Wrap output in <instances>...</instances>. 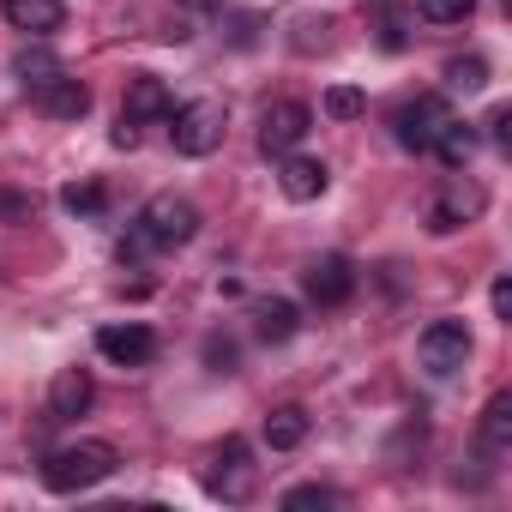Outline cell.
<instances>
[{
	"instance_id": "obj_14",
	"label": "cell",
	"mask_w": 512,
	"mask_h": 512,
	"mask_svg": "<svg viewBox=\"0 0 512 512\" xmlns=\"http://www.w3.org/2000/svg\"><path fill=\"white\" fill-rule=\"evenodd\" d=\"M326 181H332V169L320 163V157H284V169H278V187H284V199H296V205H308V199H320L326 193Z\"/></svg>"
},
{
	"instance_id": "obj_13",
	"label": "cell",
	"mask_w": 512,
	"mask_h": 512,
	"mask_svg": "<svg viewBox=\"0 0 512 512\" xmlns=\"http://www.w3.org/2000/svg\"><path fill=\"white\" fill-rule=\"evenodd\" d=\"M37 109L49 115V121H85L91 115V91L79 85V79H49V85H37Z\"/></svg>"
},
{
	"instance_id": "obj_11",
	"label": "cell",
	"mask_w": 512,
	"mask_h": 512,
	"mask_svg": "<svg viewBox=\"0 0 512 512\" xmlns=\"http://www.w3.org/2000/svg\"><path fill=\"white\" fill-rule=\"evenodd\" d=\"M169 85L157 79V73H133L127 79V103H121V115L127 121H139V127H151V121H169Z\"/></svg>"
},
{
	"instance_id": "obj_33",
	"label": "cell",
	"mask_w": 512,
	"mask_h": 512,
	"mask_svg": "<svg viewBox=\"0 0 512 512\" xmlns=\"http://www.w3.org/2000/svg\"><path fill=\"white\" fill-rule=\"evenodd\" d=\"M181 7H193V13H223V0H181Z\"/></svg>"
},
{
	"instance_id": "obj_20",
	"label": "cell",
	"mask_w": 512,
	"mask_h": 512,
	"mask_svg": "<svg viewBox=\"0 0 512 512\" xmlns=\"http://www.w3.org/2000/svg\"><path fill=\"white\" fill-rule=\"evenodd\" d=\"M13 73L25 79V91H37V85H49V79H61L67 67H61V55H55V49H25V55L13 61Z\"/></svg>"
},
{
	"instance_id": "obj_1",
	"label": "cell",
	"mask_w": 512,
	"mask_h": 512,
	"mask_svg": "<svg viewBox=\"0 0 512 512\" xmlns=\"http://www.w3.org/2000/svg\"><path fill=\"white\" fill-rule=\"evenodd\" d=\"M115 464H121V452H115L109 440H79V446H61V452L43 458V482H49L55 494H85V488L109 482Z\"/></svg>"
},
{
	"instance_id": "obj_18",
	"label": "cell",
	"mask_w": 512,
	"mask_h": 512,
	"mask_svg": "<svg viewBox=\"0 0 512 512\" xmlns=\"http://www.w3.org/2000/svg\"><path fill=\"white\" fill-rule=\"evenodd\" d=\"M253 320H260V338L266 344H290L302 332V308L296 302H260V314H253Z\"/></svg>"
},
{
	"instance_id": "obj_2",
	"label": "cell",
	"mask_w": 512,
	"mask_h": 512,
	"mask_svg": "<svg viewBox=\"0 0 512 512\" xmlns=\"http://www.w3.org/2000/svg\"><path fill=\"white\" fill-rule=\"evenodd\" d=\"M133 235L145 247H187L199 235V205L187 193H151L133 217Z\"/></svg>"
},
{
	"instance_id": "obj_9",
	"label": "cell",
	"mask_w": 512,
	"mask_h": 512,
	"mask_svg": "<svg viewBox=\"0 0 512 512\" xmlns=\"http://www.w3.org/2000/svg\"><path fill=\"white\" fill-rule=\"evenodd\" d=\"M308 127H314V109H308V103H296V97H290V103H272L266 121H260V151H266V157H290V151L308 139Z\"/></svg>"
},
{
	"instance_id": "obj_29",
	"label": "cell",
	"mask_w": 512,
	"mask_h": 512,
	"mask_svg": "<svg viewBox=\"0 0 512 512\" xmlns=\"http://www.w3.org/2000/svg\"><path fill=\"white\" fill-rule=\"evenodd\" d=\"M488 302H494V314H500V320H512V278H494Z\"/></svg>"
},
{
	"instance_id": "obj_28",
	"label": "cell",
	"mask_w": 512,
	"mask_h": 512,
	"mask_svg": "<svg viewBox=\"0 0 512 512\" xmlns=\"http://www.w3.org/2000/svg\"><path fill=\"white\" fill-rule=\"evenodd\" d=\"M0 217H7V223H25V217H31V199H25V193H0Z\"/></svg>"
},
{
	"instance_id": "obj_24",
	"label": "cell",
	"mask_w": 512,
	"mask_h": 512,
	"mask_svg": "<svg viewBox=\"0 0 512 512\" xmlns=\"http://www.w3.org/2000/svg\"><path fill=\"white\" fill-rule=\"evenodd\" d=\"M416 13H422L428 25H464V19L476 13V0H416Z\"/></svg>"
},
{
	"instance_id": "obj_32",
	"label": "cell",
	"mask_w": 512,
	"mask_h": 512,
	"mask_svg": "<svg viewBox=\"0 0 512 512\" xmlns=\"http://www.w3.org/2000/svg\"><path fill=\"white\" fill-rule=\"evenodd\" d=\"M380 43H386V49H404V25H398V19H386V25H380Z\"/></svg>"
},
{
	"instance_id": "obj_25",
	"label": "cell",
	"mask_w": 512,
	"mask_h": 512,
	"mask_svg": "<svg viewBox=\"0 0 512 512\" xmlns=\"http://www.w3.org/2000/svg\"><path fill=\"white\" fill-rule=\"evenodd\" d=\"M302 506H338V488H326V482L290 488V494H284V512H302Z\"/></svg>"
},
{
	"instance_id": "obj_23",
	"label": "cell",
	"mask_w": 512,
	"mask_h": 512,
	"mask_svg": "<svg viewBox=\"0 0 512 512\" xmlns=\"http://www.w3.org/2000/svg\"><path fill=\"white\" fill-rule=\"evenodd\" d=\"M320 109H326V115H332V121H362V109H368V97H362V91H356V85H332V91H326V103H320Z\"/></svg>"
},
{
	"instance_id": "obj_16",
	"label": "cell",
	"mask_w": 512,
	"mask_h": 512,
	"mask_svg": "<svg viewBox=\"0 0 512 512\" xmlns=\"http://www.w3.org/2000/svg\"><path fill=\"white\" fill-rule=\"evenodd\" d=\"M308 428H314V422H308L302 404H278V410L266 416V446H272V452H296V446L308 440Z\"/></svg>"
},
{
	"instance_id": "obj_3",
	"label": "cell",
	"mask_w": 512,
	"mask_h": 512,
	"mask_svg": "<svg viewBox=\"0 0 512 512\" xmlns=\"http://www.w3.org/2000/svg\"><path fill=\"white\" fill-rule=\"evenodd\" d=\"M223 133H229V109L217 97H199V103L169 109V139H175L181 157H211L223 145Z\"/></svg>"
},
{
	"instance_id": "obj_21",
	"label": "cell",
	"mask_w": 512,
	"mask_h": 512,
	"mask_svg": "<svg viewBox=\"0 0 512 512\" xmlns=\"http://www.w3.org/2000/svg\"><path fill=\"white\" fill-rule=\"evenodd\" d=\"M61 205L73 217H103L109 211V193H103V181H73V187H61Z\"/></svg>"
},
{
	"instance_id": "obj_31",
	"label": "cell",
	"mask_w": 512,
	"mask_h": 512,
	"mask_svg": "<svg viewBox=\"0 0 512 512\" xmlns=\"http://www.w3.org/2000/svg\"><path fill=\"white\" fill-rule=\"evenodd\" d=\"M115 145H121V151H133V145H139V121H127V115H121V121H115Z\"/></svg>"
},
{
	"instance_id": "obj_15",
	"label": "cell",
	"mask_w": 512,
	"mask_h": 512,
	"mask_svg": "<svg viewBox=\"0 0 512 512\" xmlns=\"http://www.w3.org/2000/svg\"><path fill=\"white\" fill-rule=\"evenodd\" d=\"M0 19H7L13 31H25V37H49V31L67 25V7H61V0H7Z\"/></svg>"
},
{
	"instance_id": "obj_4",
	"label": "cell",
	"mask_w": 512,
	"mask_h": 512,
	"mask_svg": "<svg viewBox=\"0 0 512 512\" xmlns=\"http://www.w3.org/2000/svg\"><path fill=\"white\" fill-rule=\"evenodd\" d=\"M205 488H211L217 500H229V506L253 500V488H260V464H253V446H247L241 434H229V440L217 446V458H211V476H205Z\"/></svg>"
},
{
	"instance_id": "obj_30",
	"label": "cell",
	"mask_w": 512,
	"mask_h": 512,
	"mask_svg": "<svg viewBox=\"0 0 512 512\" xmlns=\"http://www.w3.org/2000/svg\"><path fill=\"white\" fill-rule=\"evenodd\" d=\"M488 133H494V145H512V109H494L488 115Z\"/></svg>"
},
{
	"instance_id": "obj_10",
	"label": "cell",
	"mask_w": 512,
	"mask_h": 512,
	"mask_svg": "<svg viewBox=\"0 0 512 512\" xmlns=\"http://www.w3.org/2000/svg\"><path fill=\"white\" fill-rule=\"evenodd\" d=\"M97 350H103L115 368H145V362H157V332L139 326V320H127V326H103V332H97Z\"/></svg>"
},
{
	"instance_id": "obj_7",
	"label": "cell",
	"mask_w": 512,
	"mask_h": 512,
	"mask_svg": "<svg viewBox=\"0 0 512 512\" xmlns=\"http://www.w3.org/2000/svg\"><path fill=\"white\" fill-rule=\"evenodd\" d=\"M302 290H308L314 308H344L356 296V266L344 253H320V260H308V272H302Z\"/></svg>"
},
{
	"instance_id": "obj_5",
	"label": "cell",
	"mask_w": 512,
	"mask_h": 512,
	"mask_svg": "<svg viewBox=\"0 0 512 512\" xmlns=\"http://www.w3.org/2000/svg\"><path fill=\"white\" fill-rule=\"evenodd\" d=\"M416 362H422L434 380H452V374L470 362V326H464V320H434V326L416 338Z\"/></svg>"
},
{
	"instance_id": "obj_26",
	"label": "cell",
	"mask_w": 512,
	"mask_h": 512,
	"mask_svg": "<svg viewBox=\"0 0 512 512\" xmlns=\"http://www.w3.org/2000/svg\"><path fill=\"white\" fill-rule=\"evenodd\" d=\"M229 43H235V49H253V43H260V19H253V13H235V19H229Z\"/></svg>"
},
{
	"instance_id": "obj_22",
	"label": "cell",
	"mask_w": 512,
	"mask_h": 512,
	"mask_svg": "<svg viewBox=\"0 0 512 512\" xmlns=\"http://www.w3.org/2000/svg\"><path fill=\"white\" fill-rule=\"evenodd\" d=\"M446 85H452V91H482V85H488V61H482V55L446 61Z\"/></svg>"
},
{
	"instance_id": "obj_27",
	"label": "cell",
	"mask_w": 512,
	"mask_h": 512,
	"mask_svg": "<svg viewBox=\"0 0 512 512\" xmlns=\"http://www.w3.org/2000/svg\"><path fill=\"white\" fill-rule=\"evenodd\" d=\"M205 362H211L217 374H229V368H235V344H229V338H211V344H205Z\"/></svg>"
},
{
	"instance_id": "obj_17",
	"label": "cell",
	"mask_w": 512,
	"mask_h": 512,
	"mask_svg": "<svg viewBox=\"0 0 512 512\" xmlns=\"http://www.w3.org/2000/svg\"><path fill=\"white\" fill-rule=\"evenodd\" d=\"M482 452H512V392H494L482 410Z\"/></svg>"
},
{
	"instance_id": "obj_19",
	"label": "cell",
	"mask_w": 512,
	"mask_h": 512,
	"mask_svg": "<svg viewBox=\"0 0 512 512\" xmlns=\"http://www.w3.org/2000/svg\"><path fill=\"white\" fill-rule=\"evenodd\" d=\"M434 151H440V163H446V169H464V163L476 157V127L452 115V121L440 127V139H434Z\"/></svg>"
},
{
	"instance_id": "obj_6",
	"label": "cell",
	"mask_w": 512,
	"mask_h": 512,
	"mask_svg": "<svg viewBox=\"0 0 512 512\" xmlns=\"http://www.w3.org/2000/svg\"><path fill=\"white\" fill-rule=\"evenodd\" d=\"M482 211H488V193H482L476 181H446V187L434 193V205H428V235H452V229L476 223Z\"/></svg>"
},
{
	"instance_id": "obj_12",
	"label": "cell",
	"mask_w": 512,
	"mask_h": 512,
	"mask_svg": "<svg viewBox=\"0 0 512 512\" xmlns=\"http://www.w3.org/2000/svg\"><path fill=\"white\" fill-rule=\"evenodd\" d=\"M91 398H97V380H91L85 368H61V374L49 380V416H55V422L85 416V410H91Z\"/></svg>"
},
{
	"instance_id": "obj_8",
	"label": "cell",
	"mask_w": 512,
	"mask_h": 512,
	"mask_svg": "<svg viewBox=\"0 0 512 512\" xmlns=\"http://www.w3.org/2000/svg\"><path fill=\"white\" fill-rule=\"evenodd\" d=\"M446 121H452L446 97H416V103H404V109L392 115V133H398L404 151H434V139H440Z\"/></svg>"
}]
</instances>
